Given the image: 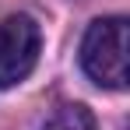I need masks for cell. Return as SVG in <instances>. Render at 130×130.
<instances>
[{"mask_svg": "<svg viewBox=\"0 0 130 130\" xmlns=\"http://www.w3.org/2000/svg\"><path fill=\"white\" fill-rule=\"evenodd\" d=\"M39 130H99V123H95V116H91L88 106L74 102V106H60Z\"/></svg>", "mask_w": 130, "mask_h": 130, "instance_id": "3957f363", "label": "cell"}, {"mask_svg": "<svg viewBox=\"0 0 130 130\" xmlns=\"http://www.w3.org/2000/svg\"><path fill=\"white\" fill-rule=\"evenodd\" d=\"M39 49H42V32L35 18L28 14H11L0 21V88H14L25 81L35 63H39Z\"/></svg>", "mask_w": 130, "mask_h": 130, "instance_id": "7a4b0ae2", "label": "cell"}, {"mask_svg": "<svg viewBox=\"0 0 130 130\" xmlns=\"http://www.w3.org/2000/svg\"><path fill=\"white\" fill-rule=\"evenodd\" d=\"M81 67L99 88H127V18L109 14L88 25L81 39Z\"/></svg>", "mask_w": 130, "mask_h": 130, "instance_id": "6da1fadb", "label": "cell"}]
</instances>
